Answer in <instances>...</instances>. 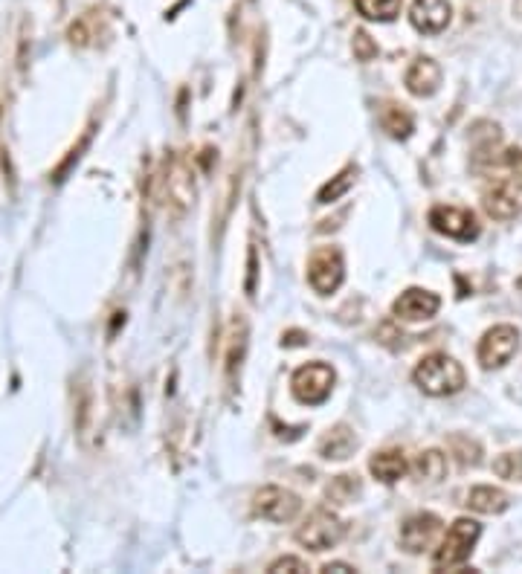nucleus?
Wrapping results in <instances>:
<instances>
[{"label":"nucleus","mask_w":522,"mask_h":574,"mask_svg":"<svg viewBox=\"0 0 522 574\" xmlns=\"http://www.w3.org/2000/svg\"><path fill=\"white\" fill-rule=\"evenodd\" d=\"M343 537H346L343 519L331 514V511H325V508L314 511L296 528V543L302 548H311V551H328V548L337 546Z\"/></svg>","instance_id":"5"},{"label":"nucleus","mask_w":522,"mask_h":574,"mask_svg":"<svg viewBox=\"0 0 522 574\" xmlns=\"http://www.w3.org/2000/svg\"><path fill=\"white\" fill-rule=\"evenodd\" d=\"M453 6L447 0H415L409 9V24L421 35H438L450 27Z\"/></svg>","instance_id":"12"},{"label":"nucleus","mask_w":522,"mask_h":574,"mask_svg":"<svg viewBox=\"0 0 522 574\" xmlns=\"http://www.w3.org/2000/svg\"><path fill=\"white\" fill-rule=\"evenodd\" d=\"M369 470H372V476H375L377 482H383V485H395V482L404 479L409 464H406V456L401 450H383V453H375V456H372Z\"/></svg>","instance_id":"16"},{"label":"nucleus","mask_w":522,"mask_h":574,"mask_svg":"<svg viewBox=\"0 0 522 574\" xmlns=\"http://www.w3.org/2000/svg\"><path fill=\"white\" fill-rule=\"evenodd\" d=\"M505 166L514 172V177H520L522 180V151L520 148H508V151H505Z\"/></svg>","instance_id":"29"},{"label":"nucleus","mask_w":522,"mask_h":574,"mask_svg":"<svg viewBox=\"0 0 522 574\" xmlns=\"http://www.w3.org/2000/svg\"><path fill=\"white\" fill-rule=\"evenodd\" d=\"M354 56L360 58V61H372L377 56V44L360 29V32H354Z\"/></svg>","instance_id":"27"},{"label":"nucleus","mask_w":522,"mask_h":574,"mask_svg":"<svg viewBox=\"0 0 522 574\" xmlns=\"http://www.w3.org/2000/svg\"><path fill=\"white\" fill-rule=\"evenodd\" d=\"M479 537H482V525H479L476 519H456V522L450 525L447 537L441 540L438 551H435V572H456V569H462L464 563L470 560V554H473V548L479 543Z\"/></svg>","instance_id":"2"},{"label":"nucleus","mask_w":522,"mask_h":574,"mask_svg":"<svg viewBox=\"0 0 522 574\" xmlns=\"http://www.w3.org/2000/svg\"><path fill=\"white\" fill-rule=\"evenodd\" d=\"M380 128L392 140H409L412 131H415V116L409 114L404 105L386 102V105H380Z\"/></svg>","instance_id":"17"},{"label":"nucleus","mask_w":522,"mask_h":574,"mask_svg":"<svg viewBox=\"0 0 522 574\" xmlns=\"http://www.w3.org/2000/svg\"><path fill=\"white\" fill-rule=\"evenodd\" d=\"M493 473L505 482H522V450H511L502 453L499 459L493 461Z\"/></svg>","instance_id":"25"},{"label":"nucleus","mask_w":522,"mask_h":574,"mask_svg":"<svg viewBox=\"0 0 522 574\" xmlns=\"http://www.w3.org/2000/svg\"><path fill=\"white\" fill-rule=\"evenodd\" d=\"M412 380H415V386H418L424 395H430V398H450V395H459V392H462L464 383H467V374H464L459 360H453L450 354L435 351V354H427V357L415 366Z\"/></svg>","instance_id":"1"},{"label":"nucleus","mask_w":522,"mask_h":574,"mask_svg":"<svg viewBox=\"0 0 522 574\" xmlns=\"http://www.w3.org/2000/svg\"><path fill=\"white\" fill-rule=\"evenodd\" d=\"M354 180H357V166H348L343 172L337 174V177H331L322 189H319L317 203H334L340 201L343 195H346L348 189L354 186Z\"/></svg>","instance_id":"23"},{"label":"nucleus","mask_w":522,"mask_h":574,"mask_svg":"<svg viewBox=\"0 0 522 574\" xmlns=\"http://www.w3.org/2000/svg\"><path fill=\"white\" fill-rule=\"evenodd\" d=\"M430 227L438 235H447L453 241H476L479 238V221L470 209L459 206H435L430 212Z\"/></svg>","instance_id":"9"},{"label":"nucleus","mask_w":522,"mask_h":574,"mask_svg":"<svg viewBox=\"0 0 522 574\" xmlns=\"http://www.w3.org/2000/svg\"><path fill=\"white\" fill-rule=\"evenodd\" d=\"M470 511H476V514H485V517H493V514H502V511H508V505H511V499H508V493L502 488H493V485H479V488H473L467 493V502H464Z\"/></svg>","instance_id":"15"},{"label":"nucleus","mask_w":522,"mask_h":574,"mask_svg":"<svg viewBox=\"0 0 522 574\" xmlns=\"http://www.w3.org/2000/svg\"><path fill=\"white\" fill-rule=\"evenodd\" d=\"M441 534V519L435 514H415L401 525V548L409 554H424Z\"/></svg>","instance_id":"11"},{"label":"nucleus","mask_w":522,"mask_h":574,"mask_svg":"<svg viewBox=\"0 0 522 574\" xmlns=\"http://www.w3.org/2000/svg\"><path fill=\"white\" fill-rule=\"evenodd\" d=\"M357 450V435L346 424H337L334 430H328L319 441V456L328 461H346Z\"/></svg>","instance_id":"14"},{"label":"nucleus","mask_w":522,"mask_h":574,"mask_svg":"<svg viewBox=\"0 0 522 574\" xmlns=\"http://www.w3.org/2000/svg\"><path fill=\"white\" fill-rule=\"evenodd\" d=\"M357 493H360L357 476H337V479L328 485V490H325V496H328L331 502H337V505H346V502H351Z\"/></svg>","instance_id":"26"},{"label":"nucleus","mask_w":522,"mask_h":574,"mask_svg":"<svg viewBox=\"0 0 522 574\" xmlns=\"http://www.w3.org/2000/svg\"><path fill=\"white\" fill-rule=\"evenodd\" d=\"M514 12H517V15H522V0H517V3H514Z\"/></svg>","instance_id":"31"},{"label":"nucleus","mask_w":522,"mask_h":574,"mask_svg":"<svg viewBox=\"0 0 522 574\" xmlns=\"http://www.w3.org/2000/svg\"><path fill=\"white\" fill-rule=\"evenodd\" d=\"M450 450H453V456H456V461H459L462 467H476V464L482 461L479 441H473V438H467V435H453V438H450Z\"/></svg>","instance_id":"24"},{"label":"nucleus","mask_w":522,"mask_h":574,"mask_svg":"<svg viewBox=\"0 0 522 574\" xmlns=\"http://www.w3.org/2000/svg\"><path fill=\"white\" fill-rule=\"evenodd\" d=\"M270 574H299V572H308V563L305 560H299V557H279L276 563H270Z\"/></svg>","instance_id":"28"},{"label":"nucleus","mask_w":522,"mask_h":574,"mask_svg":"<svg viewBox=\"0 0 522 574\" xmlns=\"http://www.w3.org/2000/svg\"><path fill=\"white\" fill-rule=\"evenodd\" d=\"M517 287H520V290H522V276H520V279H517Z\"/></svg>","instance_id":"32"},{"label":"nucleus","mask_w":522,"mask_h":574,"mask_svg":"<svg viewBox=\"0 0 522 574\" xmlns=\"http://www.w3.org/2000/svg\"><path fill=\"white\" fill-rule=\"evenodd\" d=\"M244 351H247V322H244V319H235L230 334V354H227V377H230V383H235V377L241 372Z\"/></svg>","instance_id":"20"},{"label":"nucleus","mask_w":522,"mask_h":574,"mask_svg":"<svg viewBox=\"0 0 522 574\" xmlns=\"http://www.w3.org/2000/svg\"><path fill=\"white\" fill-rule=\"evenodd\" d=\"M482 206L493 221H514L522 215V180L520 177H502L493 180L482 195Z\"/></svg>","instance_id":"7"},{"label":"nucleus","mask_w":522,"mask_h":574,"mask_svg":"<svg viewBox=\"0 0 522 574\" xmlns=\"http://www.w3.org/2000/svg\"><path fill=\"white\" fill-rule=\"evenodd\" d=\"M253 511L267 522H290L299 517L302 511V499L288 488L279 485H267V488L256 490L253 496Z\"/></svg>","instance_id":"8"},{"label":"nucleus","mask_w":522,"mask_h":574,"mask_svg":"<svg viewBox=\"0 0 522 574\" xmlns=\"http://www.w3.org/2000/svg\"><path fill=\"white\" fill-rule=\"evenodd\" d=\"M346 279V261L340 247H319L317 253L308 261V282L317 290L319 296H328L334 290H340Z\"/></svg>","instance_id":"6"},{"label":"nucleus","mask_w":522,"mask_h":574,"mask_svg":"<svg viewBox=\"0 0 522 574\" xmlns=\"http://www.w3.org/2000/svg\"><path fill=\"white\" fill-rule=\"evenodd\" d=\"M441 308V299L433 290H424V287H406L404 293L395 299L392 305V314L398 316L401 322H424V319H433Z\"/></svg>","instance_id":"10"},{"label":"nucleus","mask_w":522,"mask_h":574,"mask_svg":"<svg viewBox=\"0 0 522 574\" xmlns=\"http://www.w3.org/2000/svg\"><path fill=\"white\" fill-rule=\"evenodd\" d=\"M322 572H325V574H331V572H337V574L354 572V566H348V563H325V566H322Z\"/></svg>","instance_id":"30"},{"label":"nucleus","mask_w":522,"mask_h":574,"mask_svg":"<svg viewBox=\"0 0 522 574\" xmlns=\"http://www.w3.org/2000/svg\"><path fill=\"white\" fill-rule=\"evenodd\" d=\"M438 87H441V67L433 58L424 56L412 61V67L406 70V90L418 99H427V96L438 93Z\"/></svg>","instance_id":"13"},{"label":"nucleus","mask_w":522,"mask_h":574,"mask_svg":"<svg viewBox=\"0 0 522 574\" xmlns=\"http://www.w3.org/2000/svg\"><path fill=\"white\" fill-rule=\"evenodd\" d=\"M70 44H76V47H93V44H99V35H105V15L102 12H96V9H90L85 15H79L76 21H73V27H70Z\"/></svg>","instance_id":"18"},{"label":"nucleus","mask_w":522,"mask_h":574,"mask_svg":"<svg viewBox=\"0 0 522 574\" xmlns=\"http://www.w3.org/2000/svg\"><path fill=\"white\" fill-rule=\"evenodd\" d=\"M357 3V12L366 18V21H395L401 15V6L404 0H354Z\"/></svg>","instance_id":"21"},{"label":"nucleus","mask_w":522,"mask_h":574,"mask_svg":"<svg viewBox=\"0 0 522 574\" xmlns=\"http://www.w3.org/2000/svg\"><path fill=\"white\" fill-rule=\"evenodd\" d=\"M520 351V331L514 325H493L482 334L479 348H476V357H479V366L485 372L493 369H502L514 360V354Z\"/></svg>","instance_id":"4"},{"label":"nucleus","mask_w":522,"mask_h":574,"mask_svg":"<svg viewBox=\"0 0 522 574\" xmlns=\"http://www.w3.org/2000/svg\"><path fill=\"white\" fill-rule=\"evenodd\" d=\"M166 195H169V203L177 206V215L186 212V206L195 198V186H192V177L186 172L183 163H174L172 172L166 177Z\"/></svg>","instance_id":"19"},{"label":"nucleus","mask_w":522,"mask_h":574,"mask_svg":"<svg viewBox=\"0 0 522 574\" xmlns=\"http://www.w3.org/2000/svg\"><path fill=\"white\" fill-rule=\"evenodd\" d=\"M334 383H337V372L328 363L314 360V363H308V366L293 372L290 392H293L296 401L305 403V406H319V403H325L331 398Z\"/></svg>","instance_id":"3"},{"label":"nucleus","mask_w":522,"mask_h":574,"mask_svg":"<svg viewBox=\"0 0 522 574\" xmlns=\"http://www.w3.org/2000/svg\"><path fill=\"white\" fill-rule=\"evenodd\" d=\"M415 476L418 479H427V482H441L444 473H447V456L441 450H424L418 459H415Z\"/></svg>","instance_id":"22"}]
</instances>
